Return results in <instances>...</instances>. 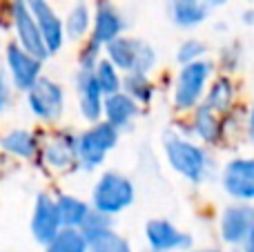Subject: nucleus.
Returning <instances> with one entry per match:
<instances>
[{
  "mask_svg": "<svg viewBox=\"0 0 254 252\" xmlns=\"http://www.w3.org/2000/svg\"><path fill=\"white\" fill-rule=\"evenodd\" d=\"M89 203L94 210L110 217H119L136 203V186L131 177L119 170H105L92 186Z\"/></svg>",
  "mask_w": 254,
  "mask_h": 252,
  "instance_id": "nucleus-4",
  "label": "nucleus"
},
{
  "mask_svg": "<svg viewBox=\"0 0 254 252\" xmlns=\"http://www.w3.org/2000/svg\"><path fill=\"white\" fill-rule=\"evenodd\" d=\"M149 252H190L194 248V237L163 217H154L143 228Z\"/></svg>",
  "mask_w": 254,
  "mask_h": 252,
  "instance_id": "nucleus-12",
  "label": "nucleus"
},
{
  "mask_svg": "<svg viewBox=\"0 0 254 252\" xmlns=\"http://www.w3.org/2000/svg\"><path fill=\"white\" fill-rule=\"evenodd\" d=\"M216 74V63L212 58L179 65L170 87V105L179 116H188L194 107L203 103V96L207 92V85Z\"/></svg>",
  "mask_w": 254,
  "mask_h": 252,
  "instance_id": "nucleus-2",
  "label": "nucleus"
},
{
  "mask_svg": "<svg viewBox=\"0 0 254 252\" xmlns=\"http://www.w3.org/2000/svg\"><path fill=\"white\" fill-rule=\"evenodd\" d=\"M40 143H43V132L29 127H11L0 134V152L25 163L38 161Z\"/></svg>",
  "mask_w": 254,
  "mask_h": 252,
  "instance_id": "nucleus-18",
  "label": "nucleus"
},
{
  "mask_svg": "<svg viewBox=\"0 0 254 252\" xmlns=\"http://www.w3.org/2000/svg\"><path fill=\"white\" fill-rule=\"evenodd\" d=\"M228 252H243V246H230Z\"/></svg>",
  "mask_w": 254,
  "mask_h": 252,
  "instance_id": "nucleus-39",
  "label": "nucleus"
},
{
  "mask_svg": "<svg viewBox=\"0 0 254 252\" xmlns=\"http://www.w3.org/2000/svg\"><path fill=\"white\" fill-rule=\"evenodd\" d=\"M78 132L69 127H52L43 132L38 163L52 174L78 172V152H76Z\"/></svg>",
  "mask_w": 254,
  "mask_h": 252,
  "instance_id": "nucleus-6",
  "label": "nucleus"
},
{
  "mask_svg": "<svg viewBox=\"0 0 254 252\" xmlns=\"http://www.w3.org/2000/svg\"><path fill=\"white\" fill-rule=\"evenodd\" d=\"M210 47H207L205 40L201 38H185L179 43L174 52V61L176 65H188V63H194V61H201V58L207 56Z\"/></svg>",
  "mask_w": 254,
  "mask_h": 252,
  "instance_id": "nucleus-29",
  "label": "nucleus"
},
{
  "mask_svg": "<svg viewBox=\"0 0 254 252\" xmlns=\"http://www.w3.org/2000/svg\"><path fill=\"white\" fill-rule=\"evenodd\" d=\"M56 208L61 214L63 228H80L92 210V203H89V199H83L78 194L61 192V194H56Z\"/></svg>",
  "mask_w": 254,
  "mask_h": 252,
  "instance_id": "nucleus-24",
  "label": "nucleus"
},
{
  "mask_svg": "<svg viewBox=\"0 0 254 252\" xmlns=\"http://www.w3.org/2000/svg\"><path fill=\"white\" fill-rule=\"evenodd\" d=\"M140 114H143V107L123 89L105 96V101H103V121L112 123L121 134L131 132Z\"/></svg>",
  "mask_w": 254,
  "mask_h": 252,
  "instance_id": "nucleus-19",
  "label": "nucleus"
},
{
  "mask_svg": "<svg viewBox=\"0 0 254 252\" xmlns=\"http://www.w3.org/2000/svg\"><path fill=\"white\" fill-rule=\"evenodd\" d=\"M110 228H114V217H110V214H103L98 212V210H89L87 219L83 221V226H80V230H83V235L87 237H94V235H101V232L110 230Z\"/></svg>",
  "mask_w": 254,
  "mask_h": 252,
  "instance_id": "nucleus-31",
  "label": "nucleus"
},
{
  "mask_svg": "<svg viewBox=\"0 0 254 252\" xmlns=\"http://www.w3.org/2000/svg\"><path fill=\"white\" fill-rule=\"evenodd\" d=\"M89 252H134L131 241L125 235H121L116 228L89 237Z\"/></svg>",
  "mask_w": 254,
  "mask_h": 252,
  "instance_id": "nucleus-26",
  "label": "nucleus"
},
{
  "mask_svg": "<svg viewBox=\"0 0 254 252\" xmlns=\"http://www.w3.org/2000/svg\"><path fill=\"white\" fill-rule=\"evenodd\" d=\"M165 11L176 29L192 31L205 25V20L212 13V7L205 0H165Z\"/></svg>",
  "mask_w": 254,
  "mask_h": 252,
  "instance_id": "nucleus-20",
  "label": "nucleus"
},
{
  "mask_svg": "<svg viewBox=\"0 0 254 252\" xmlns=\"http://www.w3.org/2000/svg\"><path fill=\"white\" fill-rule=\"evenodd\" d=\"M0 29H11V0H0Z\"/></svg>",
  "mask_w": 254,
  "mask_h": 252,
  "instance_id": "nucleus-33",
  "label": "nucleus"
},
{
  "mask_svg": "<svg viewBox=\"0 0 254 252\" xmlns=\"http://www.w3.org/2000/svg\"><path fill=\"white\" fill-rule=\"evenodd\" d=\"M161 147L170 170L190 186H205L219 177V165L212 147L203 145L190 134L174 127L165 129L161 136Z\"/></svg>",
  "mask_w": 254,
  "mask_h": 252,
  "instance_id": "nucleus-1",
  "label": "nucleus"
},
{
  "mask_svg": "<svg viewBox=\"0 0 254 252\" xmlns=\"http://www.w3.org/2000/svg\"><path fill=\"white\" fill-rule=\"evenodd\" d=\"M246 138L254 150V101L248 105V112H246Z\"/></svg>",
  "mask_w": 254,
  "mask_h": 252,
  "instance_id": "nucleus-34",
  "label": "nucleus"
},
{
  "mask_svg": "<svg viewBox=\"0 0 254 252\" xmlns=\"http://www.w3.org/2000/svg\"><path fill=\"white\" fill-rule=\"evenodd\" d=\"M185 134H190L192 138L201 141L203 145L212 147H223V123H221V114H216L214 110L201 103L198 107H194L188 114V129Z\"/></svg>",
  "mask_w": 254,
  "mask_h": 252,
  "instance_id": "nucleus-17",
  "label": "nucleus"
},
{
  "mask_svg": "<svg viewBox=\"0 0 254 252\" xmlns=\"http://www.w3.org/2000/svg\"><path fill=\"white\" fill-rule=\"evenodd\" d=\"M45 252H89V241L80 228H61L56 237L43 246Z\"/></svg>",
  "mask_w": 254,
  "mask_h": 252,
  "instance_id": "nucleus-25",
  "label": "nucleus"
},
{
  "mask_svg": "<svg viewBox=\"0 0 254 252\" xmlns=\"http://www.w3.org/2000/svg\"><path fill=\"white\" fill-rule=\"evenodd\" d=\"M205 2L210 4V7H221V4H225L228 0H205Z\"/></svg>",
  "mask_w": 254,
  "mask_h": 252,
  "instance_id": "nucleus-38",
  "label": "nucleus"
},
{
  "mask_svg": "<svg viewBox=\"0 0 254 252\" xmlns=\"http://www.w3.org/2000/svg\"><path fill=\"white\" fill-rule=\"evenodd\" d=\"M27 7H29L31 16L36 18L40 27V34L45 38V45H47L52 58L56 54H61L67 45L65 38V27H63V16L58 13L56 4L52 0H25Z\"/></svg>",
  "mask_w": 254,
  "mask_h": 252,
  "instance_id": "nucleus-15",
  "label": "nucleus"
},
{
  "mask_svg": "<svg viewBox=\"0 0 254 252\" xmlns=\"http://www.w3.org/2000/svg\"><path fill=\"white\" fill-rule=\"evenodd\" d=\"M121 132L107 121H96L89 123L85 129L78 132L76 141V152H78V172L92 174L103 168L107 156L119 147Z\"/></svg>",
  "mask_w": 254,
  "mask_h": 252,
  "instance_id": "nucleus-3",
  "label": "nucleus"
},
{
  "mask_svg": "<svg viewBox=\"0 0 254 252\" xmlns=\"http://www.w3.org/2000/svg\"><path fill=\"white\" fill-rule=\"evenodd\" d=\"M190 252H223L221 248H214V246H203V248H192Z\"/></svg>",
  "mask_w": 254,
  "mask_h": 252,
  "instance_id": "nucleus-37",
  "label": "nucleus"
},
{
  "mask_svg": "<svg viewBox=\"0 0 254 252\" xmlns=\"http://www.w3.org/2000/svg\"><path fill=\"white\" fill-rule=\"evenodd\" d=\"M123 92H127L140 107H149L158 96V85L147 71H127L123 74Z\"/></svg>",
  "mask_w": 254,
  "mask_h": 252,
  "instance_id": "nucleus-23",
  "label": "nucleus"
},
{
  "mask_svg": "<svg viewBox=\"0 0 254 252\" xmlns=\"http://www.w3.org/2000/svg\"><path fill=\"white\" fill-rule=\"evenodd\" d=\"M4 71H7L13 89L25 94L45 74V61L20 47L16 40H9L4 45Z\"/></svg>",
  "mask_w": 254,
  "mask_h": 252,
  "instance_id": "nucleus-9",
  "label": "nucleus"
},
{
  "mask_svg": "<svg viewBox=\"0 0 254 252\" xmlns=\"http://www.w3.org/2000/svg\"><path fill=\"white\" fill-rule=\"evenodd\" d=\"M11 31H13V40L20 47H25L27 52H31L45 63L52 58L43 34H40L38 22L31 16L25 0H11Z\"/></svg>",
  "mask_w": 254,
  "mask_h": 252,
  "instance_id": "nucleus-11",
  "label": "nucleus"
},
{
  "mask_svg": "<svg viewBox=\"0 0 254 252\" xmlns=\"http://www.w3.org/2000/svg\"><path fill=\"white\" fill-rule=\"evenodd\" d=\"M254 228V203H243V201H230L219 212L216 230H219L221 244L241 246L246 237Z\"/></svg>",
  "mask_w": 254,
  "mask_h": 252,
  "instance_id": "nucleus-10",
  "label": "nucleus"
},
{
  "mask_svg": "<svg viewBox=\"0 0 254 252\" xmlns=\"http://www.w3.org/2000/svg\"><path fill=\"white\" fill-rule=\"evenodd\" d=\"M219 186L230 201L254 203V156H230L219 170Z\"/></svg>",
  "mask_w": 254,
  "mask_h": 252,
  "instance_id": "nucleus-8",
  "label": "nucleus"
},
{
  "mask_svg": "<svg viewBox=\"0 0 254 252\" xmlns=\"http://www.w3.org/2000/svg\"><path fill=\"white\" fill-rule=\"evenodd\" d=\"M210 110H214L216 114H225L232 107L239 105V83L232 74H223V71H216L214 78L207 85V92L203 96Z\"/></svg>",
  "mask_w": 254,
  "mask_h": 252,
  "instance_id": "nucleus-21",
  "label": "nucleus"
},
{
  "mask_svg": "<svg viewBox=\"0 0 254 252\" xmlns=\"http://www.w3.org/2000/svg\"><path fill=\"white\" fill-rule=\"evenodd\" d=\"M243 252H254V228L250 230V235L246 237V241H243Z\"/></svg>",
  "mask_w": 254,
  "mask_h": 252,
  "instance_id": "nucleus-36",
  "label": "nucleus"
},
{
  "mask_svg": "<svg viewBox=\"0 0 254 252\" xmlns=\"http://www.w3.org/2000/svg\"><path fill=\"white\" fill-rule=\"evenodd\" d=\"M67 43H83L92 34V4L87 0H74L63 16Z\"/></svg>",
  "mask_w": 254,
  "mask_h": 252,
  "instance_id": "nucleus-22",
  "label": "nucleus"
},
{
  "mask_svg": "<svg viewBox=\"0 0 254 252\" xmlns=\"http://www.w3.org/2000/svg\"><path fill=\"white\" fill-rule=\"evenodd\" d=\"M63 221L56 208V196L49 192H38L34 196V205H31V217H29V232L31 239L38 246H47L54 237L61 232Z\"/></svg>",
  "mask_w": 254,
  "mask_h": 252,
  "instance_id": "nucleus-13",
  "label": "nucleus"
},
{
  "mask_svg": "<svg viewBox=\"0 0 254 252\" xmlns=\"http://www.w3.org/2000/svg\"><path fill=\"white\" fill-rule=\"evenodd\" d=\"M13 85H11V80H9V76H7V71L0 67V116H4L9 110H11V105H13Z\"/></svg>",
  "mask_w": 254,
  "mask_h": 252,
  "instance_id": "nucleus-32",
  "label": "nucleus"
},
{
  "mask_svg": "<svg viewBox=\"0 0 254 252\" xmlns=\"http://www.w3.org/2000/svg\"><path fill=\"white\" fill-rule=\"evenodd\" d=\"M127 31V18L114 0H94L92 4V34L89 38L105 47Z\"/></svg>",
  "mask_w": 254,
  "mask_h": 252,
  "instance_id": "nucleus-16",
  "label": "nucleus"
},
{
  "mask_svg": "<svg viewBox=\"0 0 254 252\" xmlns=\"http://www.w3.org/2000/svg\"><path fill=\"white\" fill-rule=\"evenodd\" d=\"M214 63H216V69L219 71L237 76V71L241 69V63H243V45L239 43V40H228V43L219 49V56H216Z\"/></svg>",
  "mask_w": 254,
  "mask_h": 252,
  "instance_id": "nucleus-28",
  "label": "nucleus"
},
{
  "mask_svg": "<svg viewBox=\"0 0 254 252\" xmlns=\"http://www.w3.org/2000/svg\"><path fill=\"white\" fill-rule=\"evenodd\" d=\"M103 54L123 74H127V71H147V74H152L158 67V52L154 49V45L147 43L145 38L127 34V31L121 34L119 38H114L112 43H107L103 47Z\"/></svg>",
  "mask_w": 254,
  "mask_h": 252,
  "instance_id": "nucleus-7",
  "label": "nucleus"
},
{
  "mask_svg": "<svg viewBox=\"0 0 254 252\" xmlns=\"http://www.w3.org/2000/svg\"><path fill=\"white\" fill-rule=\"evenodd\" d=\"M241 22L246 27H254V7H248L241 11Z\"/></svg>",
  "mask_w": 254,
  "mask_h": 252,
  "instance_id": "nucleus-35",
  "label": "nucleus"
},
{
  "mask_svg": "<svg viewBox=\"0 0 254 252\" xmlns=\"http://www.w3.org/2000/svg\"><path fill=\"white\" fill-rule=\"evenodd\" d=\"M74 94H76V110L85 123H96L103 119V94L94 69H78L74 71Z\"/></svg>",
  "mask_w": 254,
  "mask_h": 252,
  "instance_id": "nucleus-14",
  "label": "nucleus"
},
{
  "mask_svg": "<svg viewBox=\"0 0 254 252\" xmlns=\"http://www.w3.org/2000/svg\"><path fill=\"white\" fill-rule=\"evenodd\" d=\"M78 56H76V67L78 69H94L96 63L101 61L105 54H103V45H98L96 40L85 38L83 43H78Z\"/></svg>",
  "mask_w": 254,
  "mask_h": 252,
  "instance_id": "nucleus-30",
  "label": "nucleus"
},
{
  "mask_svg": "<svg viewBox=\"0 0 254 252\" xmlns=\"http://www.w3.org/2000/svg\"><path fill=\"white\" fill-rule=\"evenodd\" d=\"M94 76H96V80H98V85H101V89H103L105 96H110V94L123 89V71H121L107 56H103L101 61L96 63V67H94Z\"/></svg>",
  "mask_w": 254,
  "mask_h": 252,
  "instance_id": "nucleus-27",
  "label": "nucleus"
},
{
  "mask_svg": "<svg viewBox=\"0 0 254 252\" xmlns=\"http://www.w3.org/2000/svg\"><path fill=\"white\" fill-rule=\"evenodd\" d=\"M25 105L40 125H58L67 110V92L63 83L49 76H40L25 92Z\"/></svg>",
  "mask_w": 254,
  "mask_h": 252,
  "instance_id": "nucleus-5",
  "label": "nucleus"
}]
</instances>
